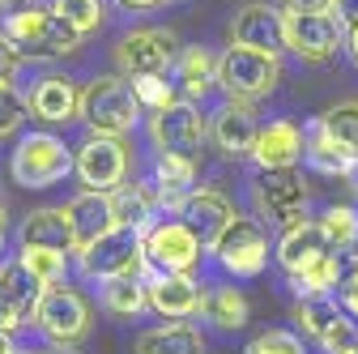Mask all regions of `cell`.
<instances>
[{
	"label": "cell",
	"instance_id": "obj_1",
	"mask_svg": "<svg viewBox=\"0 0 358 354\" xmlns=\"http://www.w3.org/2000/svg\"><path fill=\"white\" fill-rule=\"evenodd\" d=\"M145 107L137 103V90L124 81V77H94L81 90V120L90 124V132L99 137H124V132L137 124Z\"/></svg>",
	"mask_w": 358,
	"mask_h": 354
},
{
	"label": "cell",
	"instance_id": "obj_2",
	"mask_svg": "<svg viewBox=\"0 0 358 354\" xmlns=\"http://www.w3.org/2000/svg\"><path fill=\"white\" fill-rule=\"evenodd\" d=\"M81 269L99 282L111 278H145V269H154L150 256H145V231H132V227H115L107 231L99 243H90L85 252H77Z\"/></svg>",
	"mask_w": 358,
	"mask_h": 354
},
{
	"label": "cell",
	"instance_id": "obj_3",
	"mask_svg": "<svg viewBox=\"0 0 358 354\" xmlns=\"http://www.w3.org/2000/svg\"><path fill=\"white\" fill-rule=\"evenodd\" d=\"M5 34L13 38V48L22 56H69L81 48V34L56 13V9H26L5 22Z\"/></svg>",
	"mask_w": 358,
	"mask_h": 354
},
{
	"label": "cell",
	"instance_id": "obj_4",
	"mask_svg": "<svg viewBox=\"0 0 358 354\" xmlns=\"http://www.w3.org/2000/svg\"><path fill=\"white\" fill-rule=\"evenodd\" d=\"M217 85L235 103L264 99L278 85V56L256 52V48H227V56L217 60Z\"/></svg>",
	"mask_w": 358,
	"mask_h": 354
},
{
	"label": "cell",
	"instance_id": "obj_5",
	"mask_svg": "<svg viewBox=\"0 0 358 354\" xmlns=\"http://www.w3.org/2000/svg\"><path fill=\"white\" fill-rule=\"evenodd\" d=\"M73 162L77 158L64 150L60 137H52V132H30L13 150V180L22 188H52L73 171Z\"/></svg>",
	"mask_w": 358,
	"mask_h": 354
},
{
	"label": "cell",
	"instance_id": "obj_6",
	"mask_svg": "<svg viewBox=\"0 0 358 354\" xmlns=\"http://www.w3.org/2000/svg\"><path fill=\"white\" fill-rule=\"evenodd\" d=\"M282 22H286V52H294L299 60H333L337 48L345 43V26L337 13H299L282 5Z\"/></svg>",
	"mask_w": 358,
	"mask_h": 354
},
{
	"label": "cell",
	"instance_id": "obj_7",
	"mask_svg": "<svg viewBox=\"0 0 358 354\" xmlns=\"http://www.w3.org/2000/svg\"><path fill=\"white\" fill-rule=\"evenodd\" d=\"M294 320L303 325L307 337H316L329 354H345L358 346V329L350 320V312L333 299V295H311L294 307Z\"/></svg>",
	"mask_w": 358,
	"mask_h": 354
},
{
	"label": "cell",
	"instance_id": "obj_8",
	"mask_svg": "<svg viewBox=\"0 0 358 354\" xmlns=\"http://www.w3.org/2000/svg\"><path fill=\"white\" fill-rule=\"evenodd\" d=\"M217 264L235 278H256L264 269L268 260V239H264V227L256 222V218H235V222L227 227V235H222L213 248Z\"/></svg>",
	"mask_w": 358,
	"mask_h": 354
},
{
	"label": "cell",
	"instance_id": "obj_9",
	"mask_svg": "<svg viewBox=\"0 0 358 354\" xmlns=\"http://www.w3.org/2000/svg\"><path fill=\"white\" fill-rule=\"evenodd\" d=\"M256 205L268 222L278 227H299L303 222V205H307V188L299 180L294 167H278V171H260L256 175Z\"/></svg>",
	"mask_w": 358,
	"mask_h": 354
},
{
	"label": "cell",
	"instance_id": "obj_10",
	"mask_svg": "<svg viewBox=\"0 0 358 354\" xmlns=\"http://www.w3.org/2000/svg\"><path fill=\"white\" fill-rule=\"evenodd\" d=\"M73 171L81 175L85 192H115L124 184V171H128V150L120 137H90L81 150H77V162Z\"/></svg>",
	"mask_w": 358,
	"mask_h": 354
},
{
	"label": "cell",
	"instance_id": "obj_11",
	"mask_svg": "<svg viewBox=\"0 0 358 354\" xmlns=\"http://www.w3.org/2000/svg\"><path fill=\"white\" fill-rule=\"evenodd\" d=\"M34 325L48 333V337H56L60 346H69V341L85 337V329H90V307H85V299L77 290L48 286V290H43V299H38V307H34Z\"/></svg>",
	"mask_w": 358,
	"mask_h": 354
},
{
	"label": "cell",
	"instance_id": "obj_12",
	"mask_svg": "<svg viewBox=\"0 0 358 354\" xmlns=\"http://www.w3.org/2000/svg\"><path fill=\"white\" fill-rule=\"evenodd\" d=\"M150 137H154V146H158L162 154H188V158H192V154L201 150V141H205V120H201V111L192 107V99H175L171 107L154 111Z\"/></svg>",
	"mask_w": 358,
	"mask_h": 354
},
{
	"label": "cell",
	"instance_id": "obj_13",
	"mask_svg": "<svg viewBox=\"0 0 358 354\" xmlns=\"http://www.w3.org/2000/svg\"><path fill=\"white\" fill-rule=\"evenodd\" d=\"M171 60H175V34L171 30H132L115 43V64L124 77L166 73Z\"/></svg>",
	"mask_w": 358,
	"mask_h": 354
},
{
	"label": "cell",
	"instance_id": "obj_14",
	"mask_svg": "<svg viewBox=\"0 0 358 354\" xmlns=\"http://www.w3.org/2000/svg\"><path fill=\"white\" fill-rule=\"evenodd\" d=\"M145 256L158 274H192V264L201 260V239L179 222H154L145 231Z\"/></svg>",
	"mask_w": 358,
	"mask_h": 354
},
{
	"label": "cell",
	"instance_id": "obj_15",
	"mask_svg": "<svg viewBox=\"0 0 358 354\" xmlns=\"http://www.w3.org/2000/svg\"><path fill=\"white\" fill-rule=\"evenodd\" d=\"M231 43H235V48L268 52V56L286 52V22H282V9H273V5H248V9H239L235 22H231Z\"/></svg>",
	"mask_w": 358,
	"mask_h": 354
},
{
	"label": "cell",
	"instance_id": "obj_16",
	"mask_svg": "<svg viewBox=\"0 0 358 354\" xmlns=\"http://www.w3.org/2000/svg\"><path fill=\"white\" fill-rule=\"evenodd\" d=\"M235 209H231V201L222 197V192H209V188H201V192H192L184 205H179V222H184L196 239H201V248H213L222 235H227V227L235 222Z\"/></svg>",
	"mask_w": 358,
	"mask_h": 354
},
{
	"label": "cell",
	"instance_id": "obj_17",
	"mask_svg": "<svg viewBox=\"0 0 358 354\" xmlns=\"http://www.w3.org/2000/svg\"><path fill=\"white\" fill-rule=\"evenodd\" d=\"M69 227H73V243L77 252H85L90 243H99L107 231H115V209H111V192H81L77 201L64 205Z\"/></svg>",
	"mask_w": 358,
	"mask_h": 354
},
{
	"label": "cell",
	"instance_id": "obj_18",
	"mask_svg": "<svg viewBox=\"0 0 358 354\" xmlns=\"http://www.w3.org/2000/svg\"><path fill=\"white\" fill-rule=\"evenodd\" d=\"M213 146L227 154V158H248L256 150V137H260V124H256V111L248 103H227L217 115H213Z\"/></svg>",
	"mask_w": 358,
	"mask_h": 354
},
{
	"label": "cell",
	"instance_id": "obj_19",
	"mask_svg": "<svg viewBox=\"0 0 358 354\" xmlns=\"http://www.w3.org/2000/svg\"><path fill=\"white\" fill-rule=\"evenodd\" d=\"M201 286L192 274H154L150 278V307L171 320H184V316H196L201 312Z\"/></svg>",
	"mask_w": 358,
	"mask_h": 354
},
{
	"label": "cell",
	"instance_id": "obj_20",
	"mask_svg": "<svg viewBox=\"0 0 358 354\" xmlns=\"http://www.w3.org/2000/svg\"><path fill=\"white\" fill-rule=\"evenodd\" d=\"M303 154V128L290 124V120H273V124H264L260 128V137H256V167L260 171H278V167H294V158Z\"/></svg>",
	"mask_w": 358,
	"mask_h": 354
},
{
	"label": "cell",
	"instance_id": "obj_21",
	"mask_svg": "<svg viewBox=\"0 0 358 354\" xmlns=\"http://www.w3.org/2000/svg\"><path fill=\"white\" fill-rule=\"evenodd\" d=\"M22 243L26 248H52V252H77L73 243V227L64 209H34L22 222Z\"/></svg>",
	"mask_w": 358,
	"mask_h": 354
},
{
	"label": "cell",
	"instance_id": "obj_22",
	"mask_svg": "<svg viewBox=\"0 0 358 354\" xmlns=\"http://www.w3.org/2000/svg\"><path fill=\"white\" fill-rule=\"evenodd\" d=\"M333 252L320 222H299V227H286V235L278 239V260H282V269L286 274H299L303 264H311L316 256Z\"/></svg>",
	"mask_w": 358,
	"mask_h": 354
},
{
	"label": "cell",
	"instance_id": "obj_23",
	"mask_svg": "<svg viewBox=\"0 0 358 354\" xmlns=\"http://www.w3.org/2000/svg\"><path fill=\"white\" fill-rule=\"evenodd\" d=\"M30 111L38 120H48V124H64L81 111V94L73 90V81L69 77H43L34 85V94H30Z\"/></svg>",
	"mask_w": 358,
	"mask_h": 354
},
{
	"label": "cell",
	"instance_id": "obj_24",
	"mask_svg": "<svg viewBox=\"0 0 358 354\" xmlns=\"http://www.w3.org/2000/svg\"><path fill=\"white\" fill-rule=\"evenodd\" d=\"M154 184H158V201L162 205H184L196 188V162L188 154H158V167H154Z\"/></svg>",
	"mask_w": 358,
	"mask_h": 354
},
{
	"label": "cell",
	"instance_id": "obj_25",
	"mask_svg": "<svg viewBox=\"0 0 358 354\" xmlns=\"http://www.w3.org/2000/svg\"><path fill=\"white\" fill-rule=\"evenodd\" d=\"M43 286L22 260H13V264H5L0 269V303L5 307H13V312L26 320V316H34V307H38V299H43Z\"/></svg>",
	"mask_w": 358,
	"mask_h": 354
},
{
	"label": "cell",
	"instance_id": "obj_26",
	"mask_svg": "<svg viewBox=\"0 0 358 354\" xmlns=\"http://www.w3.org/2000/svg\"><path fill=\"white\" fill-rule=\"evenodd\" d=\"M303 154H307V162L316 167V171H324V175H350L354 171V154H345L329 132H324V124L316 120L307 132H303Z\"/></svg>",
	"mask_w": 358,
	"mask_h": 354
},
{
	"label": "cell",
	"instance_id": "obj_27",
	"mask_svg": "<svg viewBox=\"0 0 358 354\" xmlns=\"http://www.w3.org/2000/svg\"><path fill=\"white\" fill-rule=\"evenodd\" d=\"M137 354H205V337L192 325H162L137 337Z\"/></svg>",
	"mask_w": 358,
	"mask_h": 354
},
{
	"label": "cell",
	"instance_id": "obj_28",
	"mask_svg": "<svg viewBox=\"0 0 358 354\" xmlns=\"http://www.w3.org/2000/svg\"><path fill=\"white\" fill-rule=\"evenodd\" d=\"M175 81H179V90H184L188 99H201L217 81V60L205 48H188L184 56H179V64H175Z\"/></svg>",
	"mask_w": 358,
	"mask_h": 354
},
{
	"label": "cell",
	"instance_id": "obj_29",
	"mask_svg": "<svg viewBox=\"0 0 358 354\" xmlns=\"http://www.w3.org/2000/svg\"><path fill=\"white\" fill-rule=\"evenodd\" d=\"M111 209H115V227L150 231V218H154V192H150L145 184L115 188V192H111Z\"/></svg>",
	"mask_w": 358,
	"mask_h": 354
},
{
	"label": "cell",
	"instance_id": "obj_30",
	"mask_svg": "<svg viewBox=\"0 0 358 354\" xmlns=\"http://www.w3.org/2000/svg\"><path fill=\"white\" fill-rule=\"evenodd\" d=\"M150 303V282L145 278H111V282H103V307L107 312H115V316H137L141 307Z\"/></svg>",
	"mask_w": 358,
	"mask_h": 354
},
{
	"label": "cell",
	"instance_id": "obj_31",
	"mask_svg": "<svg viewBox=\"0 0 358 354\" xmlns=\"http://www.w3.org/2000/svg\"><path fill=\"white\" fill-rule=\"evenodd\" d=\"M290 282H294V290H299L303 299L329 295L333 286H341V260H337L333 252H324V256H316L311 264H303L299 274H290Z\"/></svg>",
	"mask_w": 358,
	"mask_h": 354
},
{
	"label": "cell",
	"instance_id": "obj_32",
	"mask_svg": "<svg viewBox=\"0 0 358 354\" xmlns=\"http://www.w3.org/2000/svg\"><path fill=\"white\" fill-rule=\"evenodd\" d=\"M201 312L217 325V329H243L248 325V299L235 290V286H222V290H213V295H205V303H201Z\"/></svg>",
	"mask_w": 358,
	"mask_h": 354
},
{
	"label": "cell",
	"instance_id": "obj_33",
	"mask_svg": "<svg viewBox=\"0 0 358 354\" xmlns=\"http://www.w3.org/2000/svg\"><path fill=\"white\" fill-rule=\"evenodd\" d=\"M320 231H324V239H329L333 252L358 248V209H354V205H333V209L320 218Z\"/></svg>",
	"mask_w": 358,
	"mask_h": 354
},
{
	"label": "cell",
	"instance_id": "obj_34",
	"mask_svg": "<svg viewBox=\"0 0 358 354\" xmlns=\"http://www.w3.org/2000/svg\"><path fill=\"white\" fill-rule=\"evenodd\" d=\"M320 124H324V132L345 150V154H354L358 158V103H337V107H329L324 115H320Z\"/></svg>",
	"mask_w": 358,
	"mask_h": 354
},
{
	"label": "cell",
	"instance_id": "obj_35",
	"mask_svg": "<svg viewBox=\"0 0 358 354\" xmlns=\"http://www.w3.org/2000/svg\"><path fill=\"white\" fill-rule=\"evenodd\" d=\"M26 269L43 282V286H56L60 278H64V269H69V260H64V252H52V248H22V256H17Z\"/></svg>",
	"mask_w": 358,
	"mask_h": 354
},
{
	"label": "cell",
	"instance_id": "obj_36",
	"mask_svg": "<svg viewBox=\"0 0 358 354\" xmlns=\"http://www.w3.org/2000/svg\"><path fill=\"white\" fill-rule=\"evenodd\" d=\"M81 38L85 34H94L99 26H103V0H56V5H52Z\"/></svg>",
	"mask_w": 358,
	"mask_h": 354
},
{
	"label": "cell",
	"instance_id": "obj_37",
	"mask_svg": "<svg viewBox=\"0 0 358 354\" xmlns=\"http://www.w3.org/2000/svg\"><path fill=\"white\" fill-rule=\"evenodd\" d=\"M132 90H137V103L150 107V111H162V107L175 103V90H171V81L162 73H154V77H132Z\"/></svg>",
	"mask_w": 358,
	"mask_h": 354
},
{
	"label": "cell",
	"instance_id": "obj_38",
	"mask_svg": "<svg viewBox=\"0 0 358 354\" xmlns=\"http://www.w3.org/2000/svg\"><path fill=\"white\" fill-rule=\"evenodd\" d=\"M243 354H307V350H303V341H299L294 333H286V329H268V333L252 337Z\"/></svg>",
	"mask_w": 358,
	"mask_h": 354
},
{
	"label": "cell",
	"instance_id": "obj_39",
	"mask_svg": "<svg viewBox=\"0 0 358 354\" xmlns=\"http://www.w3.org/2000/svg\"><path fill=\"white\" fill-rule=\"evenodd\" d=\"M22 120H26V99L13 85H0V137H9Z\"/></svg>",
	"mask_w": 358,
	"mask_h": 354
},
{
	"label": "cell",
	"instance_id": "obj_40",
	"mask_svg": "<svg viewBox=\"0 0 358 354\" xmlns=\"http://www.w3.org/2000/svg\"><path fill=\"white\" fill-rule=\"evenodd\" d=\"M17 48H13V38L0 30V85H9V77H13V69H17Z\"/></svg>",
	"mask_w": 358,
	"mask_h": 354
},
{
	"label": "cell",
	"instance_id": "obj_41",
	"mask_svg": "<svg viewBox=\"0 0 358 354\" xmlns=\"http://www.w3.org/2000/svg\"><path fill=\"white\" fill-rule=\"evenodd\" d=\"M341 307L358 320V269H354L350 278H341Z\"/></svg>",
	"mask_w": 358,
	"mask_h": 354
},
{
	"label": "cell",
	"instance_id": "obj_42",
	"mask_svg": "<svg viewBox=\"0 0 358 354\" xmlns=\"http://www.w3.org/2000/svg\"><path fill=\"white\" fill-rule=\"evenodd\" d=\"M333 13L341 17V26H358V0H333Z\"/></svg>",
	"mask_w": 358,
	"mask_h": 354
},
{
	"label": "cell",
	"instance_id": "obj_43",
	"mask_svg": "<svg viewBox=\"0 0 358 354\" xmlns=\"http://www.w3.org/2000/svg\"><path fill=\"white\" fill-rule=\"evenodd\" d=\"M286 9H299V13H333V0H286Z\"/></svg>",
	"mask_w": 358,
	"mask_h": 354
},
{
	"label": "cell",
	"instance_id": "obj_44",
	"mask_svg": "<svg viewBox=\"0 0 358 354\" xmlns=\"http://www.w3.org/2000/svg\"><path fill=\"white\" fill-rule=\"evenodd\" d=\"M38 5V0H0V17H17V13H26V9H34Z\"/></svg>",
	"mask_w": 358,
	"mask_h": 354
},
{
	"label": "cell",
	"instance_id": "obj_45",
	"mask_svg": "<svg viewBox=\"0 0 358 354\" xmlns=\"http://www.w3.org/2000/svg\"><path fill=\"white\" fill-rule=\"evenodd\" d=\"M124 9H154V5H162V0H120Z\"/></svg>",
	"mask_w": 358,
	"mask_h": 354
},
{
	"label": "cell",
	"instance_id": "obj_46",
	"mask_svg": "<svg viewBox=\"0 0 358 354\" xmlns=\"http://www.w3.org/2000/svg\"><path fill=\"white\" fill-rule=\"evenodd\" d=\"M345 43H350V56L358 60V26H350V30H345Z\"/></svg>",
	"mask_w": 358,
	"mask_h": 354
},
{
	"label": "cell",
	"instance_id": "obj_47",
	"mask_svg": "<svg viewBox=\"0 0 358 354\" xmlns=\"http://www.w3.org/2000/svg\"><path fill=\"white\" fill-rule=\"evenodd\" d=\"M0 354H13V346H9V333H0Z\"/></svg>",
	"mask_w": 358,
	"mask_h": 354
},
{
	"label": "cell",
	"instance_id": "obj_48",
	"mask_svg": "<svg viewBox=\"0 0 358 354\" xmlns=\"http://www.w3.org/2000/svg\"><path fill=\"white\" fill-rule=\"evenodd\" d=\"M48 354H73V350H64V346H60V350H48Z\"/></svg>",
	"mask_w": 358,
	"mask_h": 354
},
{
	"label": "cell",
	"instance_id": "obj_49",
	"mask_svg": "<svg viewBox=\"0 0 358 354\" xmlns=\"http://www.w3.org/2000/svg\"><path fill=\"white\" fill-rule=\"evenodd\" d=\"M0 231H5V209H0Z\"/></svg>",
	"mask_w": 358,
	"mask_h": 354
},
{
	"label": "cell",
	"instance_id": "obj_50",
	"mask_svg": "<svg viewBox=\"0 0 358 354\" xmlns=\"http://www.w3.org/2000/svg\"><path fill=\"white\" fill-rule=\"evenodd\" d=\"M345 354H358V346H354V350H345Z\"/></svg>",
	"mask_w": 358,
	"mask_h": 354
},
{
	"label": "cell",
	"instance_id": "obj_51",
	"mask_svg": "<svg viewBox=\"0 0 358 354\" xmlns=\"http://www.w3.org/2000/svg\"><path fill=\"white\" fill-rule=\"evenodd\" d=\"M13 354H22V350H13Z\"/></svg>",
	"mask_w": 358,
	"mask_h": 354
}]
</instances>
